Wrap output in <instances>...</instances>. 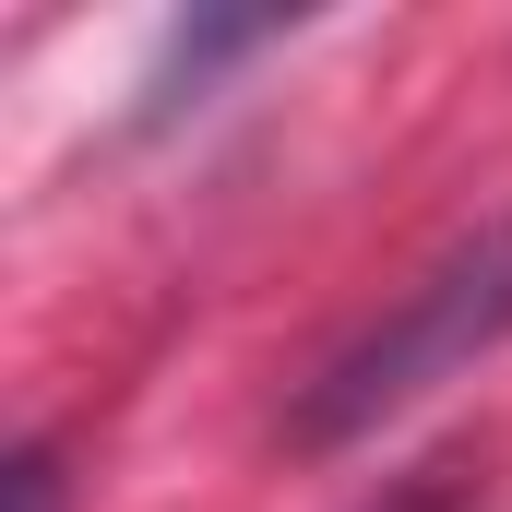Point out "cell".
Instances as JSON below:
<instances>
[{"label": "cell", "mask_w": 512, "mask_h": 512, "mask_svg": "<svg viewBox=\"0 0 512 512\" xmlns=\"http://www.w3.org/2000/svg\"><path fill=\"white\" fill-rule=\"evenodd\" d=\"M370 512H477V489H465V465H429V477H405V489L370 501Z\"/></svg>", "instance_id": "obj_2"}, {"label": "cell", "mask_w": 512, "mask_h": 512, "mask_svg": "<svg viewBox=\"0 0 512 512\" xmlns=\"http://www.w3.org/2000/svg\"><path fill=\"white\" fill-rule=\"evenodd\" d=\"M0 501H12V512H60V465H48V441H24V453H12Z\"/></svg>", "instance_id": "obj_3"}, {"label": "cell", "mask_w": 512, "mask_h": 512, "mask_svg": "<svg viewBox=\"0 0 512 512\" xmlns=\"http://www.w3.org/2000/svg\"><path fill=\"white\" fill-rule=\"evenodd\" d=\"M489 346H512V203L477 239H453L417 286H393L382 310L310 370L286 441H298V453H346V441H370L382 417H405L417 393H441L453 370H477Z\"/></svg>", "instance_id": "obj_1"}]
</instances>
